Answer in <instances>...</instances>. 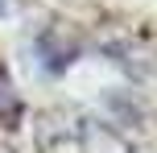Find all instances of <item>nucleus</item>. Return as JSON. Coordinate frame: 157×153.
Instances as JSON below:
<instances>
[{"mask_svg":"<svg viewBox=\"0 0 157 153\" xmlns=\"http://www.w3.org/2000/svg\"><path fill=\"white\" fill-rule=\"evenodd\" d=\"M0 120H4L8 128H17V120H21V95L13 91V83H8L4 66H0Z\"/></svg>","mask_w":157,"mask_h":153,"instance_id":"nucleus-1","label":"nucleus"},{"mask_svg":"<svg viewBox=\"0 0 157 153\" xmlns=\"http://www.w3.org/2000/svg\"><path fill=\"white\" fill-rule=\"evenodd\" d=\"M0 8H4V0H0Z\"/></svg>","mask_w":157,"mask_h":153,"instance_id":"nucleus-2","label":"nucleus"}]
</instances>
